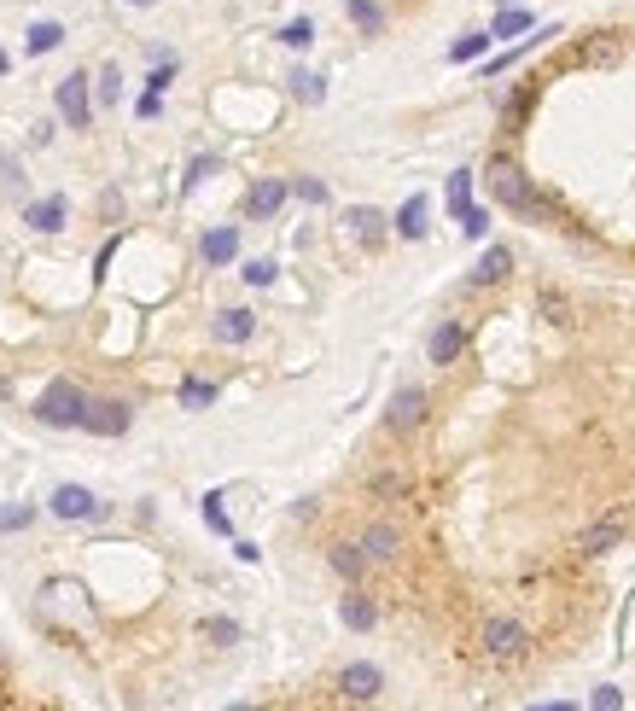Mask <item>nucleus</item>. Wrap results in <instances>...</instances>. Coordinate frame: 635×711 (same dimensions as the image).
<instances>
[{
  "instance_id": "nucleus-24",
  "label": "nucleus",
  "mask_w": 635,
  "mask_h": 711,
  "mask_svg": "<svg viewBox=\"0 0 635 711\" xmlns=\"http://www.w3.org/2000/svg\"><path fill=\"white\" fill-rule=\"evenodd\" d=\"M350 234L373 245V239L385 234V216H379V210H368V204H362V210H350Z\"/></svg>"
},
{
  "instance_id": "nucleus-32",
  "label": "nucleus",
  "mask_w": 635,
  "mask_h": 711,
  "mask_svg": "<svg viewBox=\"0 0 635 711\" xmlns=\"http://www.w3.org/2000/svg\"><path fill=\"white\" fill-rule=\"evenodd\" d=\"M204 525H210V531H222V537L234 531V525H228V513H222V496H204Z\"/></svg>"
},
{
  "instance_id": "nucleus-11",
  "label": "nucleus",
  "mask_w": 635,
  "mask_h": 711,
  "mask_svg": "<svg viewBox=\"0 0 635 711\" xmlns=\"http://www.w3.org/2000/svg\"><path fill=\"white\" fill-rule=\"evenodd\" d=\"M210 333H216V339H222V344H245V339H251V333H257V315H251V309H222Z\"/></svg>"
},
{
  "instance_id": "nucleus-6",
  "label": "nucleus",
  "mask_w": 635,
  "mask_h": 711,
  "mask_svg": "<svg viewBox=\"0 0 635 711\" xmlns=\"http://www.w3.org/2000/svg\"><path fill=\"white\" fill-rule=\"evenodd\" d=\"M420 420H426V391L420 385H402L397 397H391V408H385V426L391 432H414Z\"/></svg>"
},
{
  "instance_id": "nucleus-5",
  "label": "nucleus",
  "mask_w": 635,
  "mask_h": 711,
  "mask_svg": "<svg viewBox=\"0 0 635 711\" xmlns=\"http://www.w3.org/2000/svg\"><path fill=\"white\" fill-rule=\"evenodd\" d=\"M525 647H531V636H525V624H513V618H496V624L484 630V653L502 659V665L525 659Z\"/></svg>"
},
{
  "instance_id": "nucleus-20",
  "label": "nucleus",
  "mask_w": 635,
  "mask_h": 711,
  "mask_svg": "<svg viewBox=\"0 0 635 711\" xmlns=\"http://www.w3.org/2000/svg\"><path fill=\"white\" fill-rule=\"evenodd\" d=\"M333 572L350 577V583L368 572V554H362V542H338V548H333Z\"/></svg>"
},
{
  "instance_id": "nucleus-17",
  "label": "nucleus",
  "mask_w": 635,
  "mask_h": 711,
  "mask_svg": "<svg viewBox=\"0 0 635 711\" xmlns=\"http://www.w3.org/2000/svg\"><path fill=\"white\" fill-rule=\"evenodd\" d=\"M426 216H432V204H426V193H414V199L397 210V234L402 239H426Z\"/></svg>"
},
{
  "instance_id": "nucleus-19",
  "label": "nucleus",
  "mask_w": 635,
  "mask_h": 711,
  "mask_svg": "<svg viewBox=\"0 0 635 711\" xmlns=\"http://www.w3.org/2000/svg\"><path fill=\"white\" fill-rule=\"evenodd\" d=\"M286 88H292V100H303V105H321V100H327V82H321L315 70H292V76H286Z\"/></svg>"
},
{
  "instance_id": "nucleus-26",
  "label": "nucleus",
  "mask_w": 635,
  "mask_h": 711,
  "mask_svg": "<svg viewBox=\"0 0 635 711\" xmlns=\"http://www.w3.org/2000/svg\"><path fill=\"white\" fill-rule=\"evenodd\" d=\"M210 403H216L210 379H181V408H210Z\"/></svg>"
},
{
  "instance_id": "nucleus-40",
  "label": "nucleus",
  "mask_w": 635,
  "mask_h": 711,
  "mask_svg": "<svg viewBox=\"0 0 635 711\" xmlns=\"http://www.w3.org/2000/svg\"><path fill=\"white\" fill-rule=\"evenodd\" d=\"M595 706H601V711H618V706H624V694H618V688H595Z\"/></svg>"
},
{
  "instance_id": "nucleus-9",
  "label": "nucleus",
  "mask_w": 635,
  "mask_h": 711,
  "mask_svg": "<svg viewBox=\"0 0 635 711\" xmlns=\"http://www.w3.org/2000/svg\"><path fill=\"white\" fill-rule=\"evenodd\" d=\"M379 688H385L379 665H344V677H338V694H344V700H379Z\"/></svg>"
},
{
  "instance_id": "nucleus-36",
  "label": "nucleus",
  "mask_w": 635,
  "mask_h": 711,
  "mask_svg": "<svg viewBox=\"0 0 635 711\" xmlns=\"http://www.w3.org/2000/svg\"><path fill=\"white\" fill-rule=\"evenodd\" d=\"M245 280H251V286H268V280H274V263H268V257L245 263Z\"/></svg>"
},
{
  "instance_id": "nucleus-22",
  "label": "nucleus",
  "mask_w": 635,
  "mask_h": 711,
  "mask_svg": "<svg viewBox=\"0 0 635 711\" xmlns=\"http://www.w3.org/2000/svg\"><path fill=\"white\" fill-rule=\"evenodd\" d=\"M338 618H344L350 630H373V618H379V612H373V601H368V595H344V607H338Z\"/></svg>"
},
{
  "instance_id": "nucleus-2",
  "label": "nucleus",
  "mask_w": 635,
  "mask_h": 711,
  "mask_svg": "<svg viewBox=\"0 0 635 711\" xmlns=\"http://www.w3.org/2000/svg\"><path fill=\"white\" fill-rule=\"evenodd\" d=\"M490 193H496V199H502L507 210H525V216H531V210H536L531 175L519 170L513 158H496V164H490Z\"/></svg>"
},
{
  "instance_id": "nucleus-23",
  "label": "nucleus",
  "mask_w": 635,
  "mask_h": 711,
  "mask_svg": "<svg viewBox=\"0 0 635 711\" xmlns=\"http://www.w3.org/2000/svg\"><path fill=\"white\" fill-rule=\"evenodd\" d=\"M350 6V18H356V30L362 35H379L385 30V12H379V0H344Z\"/></svg>"
},
{
  "instance_id": "nucleus-12",
  "label": "nucleus",
  "mask_w": 635,
  "mask_h": 711,
  "mask_svg": "<svg viewBox=\"0 0 635 711\" xmlns=\"http://www.w3.org/2000/svg\"><path fill=\"white\" fill-rule=\"evenodd\" d=\"M204 263H210V269H222V263H234L239 257V228H210V234H204Z\"/></svg>"
},
{
  "instance_id": "nucleus-38",
  "label": "nucleus",
  "mask_w": 635,
  "mask_h": 711,
  "mask_svg": "<svg viewBox=\"0 0 635 711\" xmlns=\"http://www.w3.org/2000/svg\"><path fill=\"white\" fill-rule=\"evenodd\" d=\"M292 193H298V199H309V204H327V187H321V181H298Z\"/></svg>"
},
{
  "instance_id": "nucleus-7",
  "label": "nucleus",
  "mask_w": 635,
  "mask_h": 711,
  "mask_svg": "<svg viewBox=\"0 0 635 711\" xmlns=\"http://www.w3.org/2000/svg\"><path fill=\"white\" fill-rule=\"evenodd\" d=\"M53 513H59V519H100L105 502L94 490H82V484H59V490H53Z\"/></svg>"
},
{
  "instance_id": "nucleus-41",
  "label": "nucleus",
  "mask_w": 635,
  "mask_h": 711,
  "mask_svg": "<svg viewBox=\"0 0 635 711\" xmlns=\"http://www.w3.org/2000/svg\"><path fill=\"white\" fill-rule=\"evenodd\" d=\"M6 70H12V59H6V47H0V76H6Z\"/></svg>"
},
{
  "instance_id": "nucleus-35",
  "label": "nucleus",
  "mask_w": 635,
  "mask_h": 711,
  "mask_svg": "<svg viewBox=\"0 0 635 711\" xmlns=\"http://www.w3.org/2000/svg\"><path fill=\"white\" fill-rule=\"evenodd\" d=\"M169 76H175V65H169V59H164V65H158V70H152V76H146V94H158V100H164Z\"/></svg>"
},
{
  "instance_id": "nucleus-37",
  "label": "nucleus",
  "mask_w": 635,
  "mask_h": 711,
  "mask_svg": "<svg viewBox=\"0 0 635 711\" xmlns=\"http://www.w3.org/2000/svg\"><path fill=\"white\" fill-rule=\"evenodd\" d=\"M204 175H216V158H199V164H193V170H187V181H181V187H187V193H193V187H199Z\"/></svg>"
},
{
  "instance_id": "nucleus-39",
  "label": "nucleus",
  "mask_w": 635,
  "mask_h": 711,
  "mask_svg": "<svg viewBox=\"0 0 635 711\" xmlns=\"http://www.w3.org/2000/svg\"><path fill=\"white\" fill-rule=\"evenodd\" d=\"M542 309H548V321H560V327H566V321H571V315H566V298H554V292L542 298Z\"/></svg>"
},
{
  "instance_id": "nucleus-34",
  "label": "nucleus",
  "mask_w": 635,
  "mask_h": 711,
  "mask_svg": "<svg viewBox=\"0 0 635 711\" xmlns=\"http://www.w3.org/2000/svg\"><path fill=\"white\" fill-rule=\"evenodd\" d=\"M204 630H210V636H216L222 647H234V642H239V624H234V618H210Z\"/></svg>"
},
{
  "instance_id": "nucleus-10",
  "label": "nucleus",
  "mask_w": 635,
  "mask_h": 711,
  "mask_svg": "<svg viewBox=\"0 0 635 711\" xmlns=\"http://www.w3.org/2000/svg\"><path fill=\"white\" fill-rule=\"evenodd\" d=\"M65 216H70V204L59 199V193H53V199H35L30 210H24V222H30L35 234H59V228H65Z\"/></svg>"
},
{
  "instance_id": "nucleus-14",
  "label": "nucleus",
  "mask_w": 635,
  "mask_h": 711,
  "mask_svg": "<svg viewBox=\"0 0 635 711\" xmlns=\"http://www.w3.org/2000/svg\"><path fill=\"white\" fill-rule=\"evenodd\" d=\"M280 204H286V181H257L251 199H245V210H251V222H268Z\"/></svg>"
},
{
  "instance_id": "nucleus-21",
  "label": "nucleus",
  "mask_w": 635,
  "mask_h": 711,
  "mask_svg": "<svg viewBox=\"0 0 635 711\" xmlns=\"http://www.w3.org/2000/svg\"><path fill=\"white\" fill-rule=\"evenodd\" d=\"M519 30H536V18L519 12V6H502V18H490V41H507V35H519Z\"/></svg>"
},
{
  "instance_id": "nucleus-3",
  "label": "nucleus",
  "mask_w": 635,
  "mask_h": 711,
  "mask_svg": "<svg viewBox=\"0 0 635 711\" xmlns=\"http://www.w3.org/2000/svg\"><path fill=\"white\" fill-rule=\"evenodd\" d=\"M134 426V408L117 403V397H100V403L82 408V432H94V438H123Z\"/></svg>"
},
{
  "instance_id": "nucleus-18",
  "label": "nucleus",
  "mask_w": 635,
  "mask_h": 711,
  "mask_svg": "<svg viewBox=\"0 0 635 711\" xmlns=\"http://www.w3.org/2000/svg\"><path fill=\"white\" fill-rule=\"evenodd\" d=\"M41 595H47V601H59V607H70L76 612V618H88V589H82V583H70V577H59V583H47V589H41Z\"/></svg>"
},
{
  "instance_id": "nucleus-13",
  "label": "nucleus",
  "mask_w": 635,
  "mask_h": 711,
  "mask_svg": "<svg viewBox=\"0 0 635 711\" xmlns=\"http://www.w3.org/2000/svg\"><path fill=\"white\" fill-rule=\"evenodd\" d=\"M507 274H513V251H507V245H490V251L478 257V269H472V286H496Z\"/></svg>"
},
{
  "instance_id": "nucleus-28",
  "label": "nucleus",
  "mask_w": 635,
  "mask_h": 711,
  "mask_svg": "<svg viewBox=\"0 0 635 711\" xmlns=\"http://www.w3.org/2000/svg\"><path fill=\"white\" fill-rule=\"evenodd\" d=\"M467 204H472V170H455V175H449V210L461 216Z\"/></svg>"
},
{
  "instance_id": "nucleus-1",
  "label": "nucleus",
  "mask_w": 635,
  "mask_h": 711,
  "mask_svg": "<svg viewBox=\"0 0 635 711\" xmlns=\"http://www.w3.org/2000/svg\"><path fill=\"white\" fill-rule=\"evenodd\" d=\"M82 408H88V397H82L70 379H53V385L35 397V420L53 426V432H65V426H82Z\"/></svg>"
},
{
  "instance_id": "nucleus-16",
  "label": "nucleus",
  "mask_w": 635,
  "mask_h": 711,
  "mask_svg": "<svg viewBox=\"0 0 635 711\" xmlns=\"http://www.w3.org/2000/svg\"><path fill=\"white\" fill-rule=\"evenodd\" d=\"M397 548H402L397 525H373L368 537H362V554H368L373 566H385V560H397Z\"/></svg>"
},
{
  "instance_id": "nucleus-15",
  "label": "nucleus",
  "mask_w": 635,
  "mask_h": 711,
  "mask_svg": "<svg viewBox=\"0 0 635 711\" xmlns=\"http://www.w3.org/2000/svg\"><path fill=\"white\" fill-rule=\"evenodd\" d=\"M461 350H467V327H461V321H443L432 333V362L443 368V362H455Z\"/></svg>"
},
{
  "instance_id": "nucleus-4",
  "label": "nucleus",
  "mask_w": 635,
  "mask_h": 711,
  "mask_svg": "<svg viewBox=\"0 0 635 711\" xmlns=\"http://www.w3.org/2000/svg\"><path fill=\"white\" fill-rule=\"evenodd\" d=\"M59 117H65L70 129H88L94 123V94H88V76L82 70H70L65 82H59Z\"/></svg>"
},
{
  "instance_id": "nucleus-31",
  "label": "nucleus",
  "mask_w": 635,
  "mask_h": 711,
  "mask_svg": "<svg viewBox=\"0 0 635 711\" xmlns=\"http://www.w3.org/2000/svg\"><path fill=\"white\" fill-rule=\"evenodd\" d=\"M30 519H35V508H0V531H30Z\"/></svg>"
},
{
  "instance_id": "nucleus-42",
  "label": "nucleus",
  "mask_w": 635,
  "mask_h": 711,
  "mask_svg": "<svg viewBox=\"0 0 635 711\" xmlns=\"http://www.w3.org/2000/svg\"><path fill=\"white\" fill-rule=\"evenodd\" d=\"M129 6H152V0H129Z\"/></svg>"
},
{
  "instance_id": "nucleus-33",
  "label": "nucleus",
  "mask_w": 635,
  "mask_h": 711,
  "mask_svg": "<svg viewBox=\"0 0 635 711\" xmlns=\"http://www.w3.org/2000/svg\"><path fill=\"white\" fill-rule=\"evenodd\" d=\"M117 94H123V76H117V65H105V70H100V100L117 105Z\"/></svg>"
},
{
  "instance_id": "nucleus-27",
  "label": "nucleus",
  "mask_w": 635,
  "mask_h": 711,
  "mask_svg": "<svg viewBox=\"0 0 635 711\" xmlns=\"http://www.w3.org/2000/svg\"><path fill=\"white\" fill-rule=\"evenodd\" d=\"M484 47H496V41H490V30H478V35H461V41L449 47V59H455V65H467V59H478Z\"/></svg>"
},
{
  "instance_id": "nucleus-30",
  "label": "nucleus",
  "mask_w": 635,
  "mask_h": 711,
  "mask_svg": "<svg viewBox=\"0 0 635 711\" xmlns=\"http://www.w3.org/2000/svg\"><path fill=\"white\" fill-rule=\"evenodd\" d=\"M461 228H467L472 239H484V234H490V210H478V204H467V210H461Z\"/></svg>"
},
{
  "instance_id": "nucleus-29",
  "label": "nucleus",
  "mask_w": 635,
  "mask_h": 711,
  "mask_svg": "<svg viewBox=\"0 0 635 711\" xmlns=\"http://www.w3.org/2000/svg\"><path fill=\"white\" fill-rule=\"evenodd\" d=\"M280 41H286V47H309V41H315V24H309V18H292V24L280 30Z\"/></svg>"
},
{
  "instance_id": "nucleus-8",
  "label": "nucleus",
  "mask_w": 635,
  "mask_h": 711,
  "mask_svg": "<svg viewBox=\"0 0 635 711\" xmlns=\"http://www.w3.org/2000/svg\"><path fill=\"white\" fill-rule=\"evenodd\" d=\"M624 531H630V519H624V513H606L601 525H589V531H583V542H577V548H583V554H612V548L624 542Z\"/></svg>"
},
{
  "instance_id": "nucleus-25",
  "label": "nucleus",
  "mask_w": 635,
  "mask_h": 711,
  "mask_svg": "<svg viewBox=\"0 0 635 711\" xmlns=\"http://www.w3.org/2000/svg\"><path fill=\"white\" fill-rule=\"evenodd\" d=\"M65 41V24H53V18H41V24H30V53H53Z\"/></svg>"
}]
</instances>
